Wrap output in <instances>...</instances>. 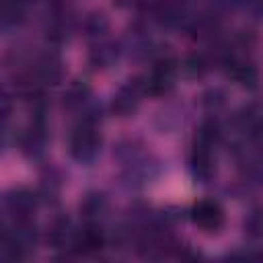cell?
<instances>
[{
	"mask_svg": "<svg viewBox=\"0 0 263 263\" xmlns=\"http://www.w3.org/2000/svg\"><path fill=\"white\" fill-rule=\"evenodd\" d=\"M191 218L193 222L201 228V230H208V232H214L222 226L224 222V214H222V208L212 201V199H201L193 205L191 210Z\"/></svg>",
	"mask_w": 263,
	"mask_h": 263,
	"instance_id": "cell-1",
	"label": "cell"
},
{
	"mask_svg": "<svg viewBox=\"0 0 263 263\" xmlns=\"http://www.w3.org/2000/svg\"><path fill=\"white\" fill-rule=\"evenodd\" d=\"M97 146V136L90 127H80L74 136H72V154L78 158H86L95 152Z\"/></svg>",
	"mask_w": 263,
	"mask_h": 263,
	"instance_id": "cell-2",
	"label": "cell"
}]
</instances>
